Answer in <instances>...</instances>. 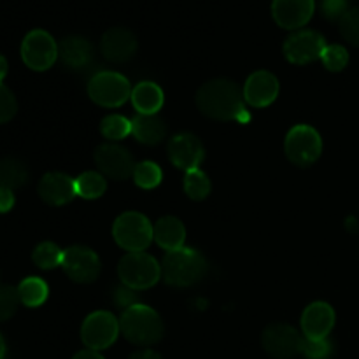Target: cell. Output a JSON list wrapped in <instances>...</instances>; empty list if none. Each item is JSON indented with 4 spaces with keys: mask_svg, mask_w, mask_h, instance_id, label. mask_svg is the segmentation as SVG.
I'll return each instance as SVG.
<instances>
[{
    "mask_svg": "<svg viewBox=\"0 0 359 359\" xmlns=\"http://www.w3.org/2000/svg\"><path fill=\"white\" fill-rule=\"evenodd\" d=\"M284 153L297 167H311L321 158L323 139L311 125H297L287 132Z\"/></svg>",
    "mask_w": 359,
    "mask_h": 359,
    "instance_id": "obj_6",
    "label": "cell"
},
{
    "mask_svg": "<svg viewBox=\"0 0 359 359\" xmlns=\"http://www.w3.org/2000/svg\"><path fill=\"white\" fill-rule=\"evenodd\" d=\"M339 28L342 37L349 44L359 48V6L351 7L346 13V16L339 21Z\"/></svg>",
    "mask_w": 359,
    "mask_h": 359,
    "instance_id": "obj_32",
    "label": "cell"
},
{
    "mask_svg": "<svg viewBox=\"0 0 359 359\" xmlns=\"http://www.w3.org/2000/svg\"><path fill=\"white\" fill-rule=\"evenodd\" d=\"M119 330L130 344L140 347L154 346L165 333L160 314L142 304H135L123 311L119 318Z\"/></svg>",
    "mask_w": 359,
    "mask_h": 359,
    "instance_id": "obj_3",
    "label": "cell"
},
{
    "mask_svg": "<svg viewBox=\"0 0 359 359\" xmlns=\"http://www.w3.org/2000/svg\"><path fill=\"white\" fill-rule=\"evenodd\" d=\"M119 319H116L111 312L97 311L88 316L81 326V340L91 351L109 349L119 337Z\"/></svg>",
    "mask_w": 359,
    "mask_h": 359,
    "instance_id": "obj_9",
    "label": "cell"
},
{
    "mask_svg": "<svg viewBox=\"0 0 359 359\" xmlns=\"http://www.w3.org/2000/svg\"><path fill=\"white\" fill-rule=\"evenodd\" d=\"M209 265L196 249L181 248L165 255L161 262V277L172 287H191L205 277Z\"/></svg>",
    "mask_w": 359,
    "mask_h": 359,
    "instance_id": "obj_2",
    "label": "cell"
},
{
    "mask_svg": "<svg viewBox=\"0 0 359 359\" xmlns=\"http://www.w3.org/2000/svg\"><path fill=\"white\" fill-rule=\"evenodd\" d=\"M72 359H105L102 356L98 351H91V349H84V351H79V353L76 354Z\"/></svg>",
    "mask_w": 359,
    "mask_h": 359,
    "instance_id": "obj_39",
    "label": "cell"
},
{
    "mask_svg": "<svg viewBox=\"0 0 359 359\" xmlns=\"http://www.w3.org/2000/svg\"><path fill=\"white\" fill-rule=\"evenodd\" d=\"M100 132L111 142L116 140H123L132 133V119L125 118L119 114H111L107 118L102 119L100 123Z\"/></svg>",
    "mask_w": 359,
    "mask_h": 359,
    "instance_id": "obj_29",
    "label": "cell"
},
{
    "mask_svg": "<svg viewBox=\"0 0 359 359\" xmlns=\"http://www.w3.org/2000/svg\"><path fill=\"white\" fill-rule=\"evenodd\" d=\"M132 104L139 114H158L163 107V90L153 81H142L132 90Z\"/></svg>",
    "mask_w": 359,
    "mask_h": 359,
    "instance_id": "obj_23",
    "label": "cell"
},
{
    "mask_svg": "<svg viewBox=\"0 0 359 359\" xmlns=\"http://www.w3.org/2000/svg\"><path fill=\"white\" fill-rule=\"evenodd\" d=\"M112 237L125 251L142 252L154 241L153 224L140 212H123L112 224Z\"/></svg>",
    "mask_w": 359,
    "mask_h": 359,
    "instance_id": "obj_4",
    "label": "cell"
},
{
    "mask_svg": "<svg viewBox=\"0 0 359 359\" xmlns=\"http://www.w3.org/2000/svg\"><path fill=\"white\" fill-rule=\"evenodd\" d=\"M182 188H184V193L188 195V198L200 202V200H205L210 195L212 184H210V179L207 177L205 172L196 168V170L186 172Z\"/></svg>",
    "mask_w": 359,
    "mask_h": 359,
    "instance_id": "obj_27",
    "label": "cell"
},
{
    "mask_svg": "<svg viewBox=\"0 0 359 359\" xmlns=\"http://www.w3.org/2000/svg\"><path fill=\"white\" fill-rule=\"evenodd\" d=\"M32 259L35 265L42 270H53L56 266H62L63 251L55 242H42L32 252Z\"/></svg>",
    "mask_w": 359,
    "mask_h": 359,
    "instance_id": "obj_28",
    "label": "cell"
},
{
    "mask_svg": "<svg viewBox=\"0 0 359 359\" xmlns=\"http://www.w3.org/2000/svg\"><path fill=\"white\" fill-rule=\"evenodd\" d=\"M58 58L70 69H84L93 58V46L88 39L70 35L58 44Z\"/></svg>",
    "mask_w": 359,
    "mask_h": 359,
    "instance_id": "obj_20",
    "label": "cell"
},
{
    "mask_svg": "<svg viewBox=\"0 0 359 359\" xmlns=\"http://www.w3.org/2000/svg\"><path fill=\"white\" fill-rule=\"evenodd\" d=\"M139 42L128 28L116 27L104 34L100 41V51L111 63H125L135 56Z\"/></svg>",
    "mask_w": 359,
    "mask_h": 359,
    "instance_id": "obj_18",
    "label": "cell"
},
{
    "mask_svg": "<svg viewBox=\"0 0 359 359\" xmlns=\"http://www.w3.org/2000/svg\"><path fill=\"white\" fill-rule=\"evenodd\" d=\"M107 189V181L100 172H84L76 179V193L77 196L86 200L100 198Z\"/></svg>",
    "mask_w": 359,
    "mask_h": 359,
    "instance_id": "obj_26",
    "label": "cell"
},
{
    "mask_svg": "<svg viewBox=\"0 0 359 359\" xmlns=\"http://www.w3.org/2000/svg\"><path fill=\"white\" fill-rule=\"evenodd\" d=\"M18 111V102L16 97L13 95V91L9 90L7 86H4L0 83V125L2 123L11 121V119L16 116Z\"/></svg>",
    "mask_w": 359,
    "mask_h": 359,
    "instance_id": "obj_34",
    "label": "cell"
},
{
    "mask_svg": "<svg viewBox=\"0 0 359 359\" xmlns=\"http://www.w3.org/2000/svg\"><path fill=\"white\" fill-rule=\"evenodd\" d=\"M196 107L203 116L216 121L248 123L251 119L245 111L244 93L230 79H212L196 91Z\"/></svg>",
    "mask_w": 359,
    "mask_h": 359,
    "instance_id": "obj_1",
    "label": "cell"
},
{
    "mask_svg": "<svg viewBox=\"0 0 359 359\" xmlns=\"http://www.w3.org/2000/svg\"><path fill=\"white\" fill-rule=\"evenodd\" d=\"M18 293H20L21 304L27 307H41L46 300H48L49 287L41 277H27L18 286Z\"/></svg>",
    "mask_w": 359,
    "mask_h": 359,
    "instance_id": "obj_25",
    "label": "cell"
},
{
    "mask_svg": "<svg viewBox=\"0 0 359 359\" xmlns=\"http://www.w3.org/2000/svg\"><path fill=\"white\" fill-rule=\"evenodd\" d=\"M321 62L325 65V69H328L330 72H340L349 63V53H347V49L344 46L330 44L323 51Z\"/></svg>",
    "mask_w": 359,
    "mask_h": 359,
    "instance_id": "obj_31",
    "label": "cell"
},
{
    "mask_svg": "<svg viewBox=\"0 0 359 359\" xmlns=\"http://www.w3.org/2000/svg\"><path fill=\"white\" fill-rule=\"evenodd\" d=\"M323 14L332 21H340L346 16L349 7V0H323Z\"/></svg>",
    "mask_w": 359,
    "mask_h": 359,
    "instance_id": "obj_36",
    "label": "cell"
},
{
    "mask_svg": "<svg viewBox=\"0 0 359 359\" xmlns=\"http://www.w3.org/2000/svg\"><path fill=\"white\" fill-rule=\"evenodd\" d=\"M326 41L316 30H297L284 41L283 53L286 60L293 65H307L321 60L326 49Z\"/></svg>",
    "mask_w": 359,
    "mask_h": 359,
    "instance_id": "obj_13",
    "label": "cell"
},
{
    "mask_svg": "<svg viewBox=\"0 0 359 359\" xmlns=\"http://www.w3.org/2000/svg\"><path fill=\"white\" fill-rule=\"evenodd\" d=\"M121 283L133 291L153 287L161 279V265L147 252H126L118 265Z\"/></svg>",
    "mask_w": 359,
    "mask_h": 359,
    "instance_id": "obj_5",
    "label": "cell"
},
{
    "mask_svg": "<svg viewBox=\"0 0 359 359\" xmlns=\"http://www.w3.org/2000/svg\"><path fill=\"white\" fill-rule=\"evenodd\" d=\"M28 170L16 158H4L0 160V188H7L11 191L20 189L27 184Z\"/></svg>",
    "mask_w": 359,
    "mask_h": 359,
    "instance_id": "obj_24",
    "label": "cell"
},
{
    "mask_svg": "<svg viewBox=\"0 0 359 359\" xmlns=\"http://www.w3.org/2000/svg\"><path fill=\"white\" fill-rule=\"evenodd\" d=\"M161 179H163L161 168L158 167L154 161H140V163H137L135 172H133V181H135V184L139 186V188H156L161 182Z\"/></svg>",
    "mask_w": 359,
    "mask_h": 359,
    "instance_id": "obj_30",
    "label": "cell"
},
{
    "mask_svg": "<svg viewBox=\"0 0 359 359\" xmlns=\"http://www.w3.org/2000/svg\"><path fill=\"white\" fill-rule=\"evenodd\" d=\"M39 196L48 205H67V203H70L77 196L76 179L63 174V172H49L39 182Z\"/></svg>",
    "mask_w": 359,
    "mask_h": 359,
    "instance_id": "obj_19",
    "label": "cell"
},
{
    "mask_svg": "<svg viewBox=\"0 0 359 359\" xmlns=\"http://www.w3.org/2000/svg\"><path fill=\"white\" fill-rule=\"evenodd\" d=\"M6 356V342H4V337L0 335V359Z\"/></svg>",
    "mask_w": 359,
    "mask_h": 359,
    "instance_id": "obj_41",
    "label": "cell"
},
{
    "mask_svg": "<svg viewBox=\"0 0 359 359\" xmlns=\"http://www.w3.org/2000/svg\"><path fill=\"white\" fill-rule=\"evenodd\" d=\"M154 242L165 249L167 252L175 251V249L184 248L186 241V228L181 219L174 216H165L154 223L153 226Z\"/></svg>",
    "mask_w": 359,
    "mask_h": 359,
    "instance_id": "obj_21",
    "label": "cell"
},
{
    "mask_svg": "<svg viewBox=\"0 0 359 359\" xmlns=\"http://www.w3.org/2000/svg\"><path fill=\"white\" fill-rule=\"evenodd\" d=\"M6 76H7V60L0 55V83H2V79Z\"/></svg>",
    "mask_w": 359,
    "mask_h": 359,
    "instance_id": "obj_40",
    "label": "cell"
},
{
    "mask_svg": "<svg viewBox=\"0 0 359 359\" xmlns=\"http://www.w3.org/2000/svg\"><path fill=\"white\" fill-rule=\"evenodd\" d=\"M262 346L273 359H294L304 354L305 337L294 326L273 323L262 333Z\"/></svg>",
    "mask_w": 359,
    "mask_h": 359,
    "instance_id": "obj_8",
    "label": "cell"
},
{
    "mask_svg": "<svg viewBox=\"0 0 359 359\" xmlns=\"http://www.w3.org/2000/svg\"><path fill=\"white\" fill-rule=\"evenodd\" d=\"M21 58L28 69L44 72L58 60V44L46 30H32L21 42Z\"/></svg>",
    "mask_w": 359,
    "mask_h": 359,
    "instance_id": "obj_10",
    "label": "cell"
},
{
    "mask_svg": "<svg viewBox=\"0 0 359 359\" xmlns=\"http://www.w3.org/2000/svg\"><path fill=\"white\" fill-rule=\"evenodd\" d=\"M14 205V195L11 189L0 188V212H9Z\"/></svg>",
    "mask_w": 359,
    "mask_h": 359,
    "instance_id": "obj_37",
    "label": "cell"
},
{
    "mask_svg": "<svg viewBox=\"0 0 359 359\" xmlns=\"http://www.w3.org/2000/svg\"><path fill=\"white\" fill-rule=\"evenodd\" d=\"M132 135L146 146H156L167 135V123L158 114H137L132 119Z\"/></svg>",
    "mask_w": 359,
    "mask_h": 359,
    "instance_id": "obj_22",
    "label": "cell"
},
{
    "mask_svg": "<svg viewBox=\"0 0 359 359\" xmlns=\"http://www.w3.org/2000/svg\"><path fill=\"white\" fill-rule=\"evenodd\" d=\"M95 163L104 177L114 179V181H125L133 177L135 172V160L126 147L119 144H102L95 149Z\"/></svg>",
    "mask_w": 359,
    "mask_h": 359,
    "instance_id": "obj_12",
    "label": "cell"
},
{
    "mask_svg": "<svg viewBox=\"0 0 359 359\" xmlns=\"http://www.w3.org/2000/svg\"><path fill=\"white\" fill-rule=\"evenodd\" d=\"M316 0H273L272 16L284 30H300L314 16Z\"/></svg>",
    "mask_w": 359,
    "mask_h": 359,
    "instance_id": "obj_16",
    "label": "cell"
},
{
    "mask_svg": "<svg viewBox=\"0 0 359 359\" xmlns=\"http://www.w3.org/2000/svg\"><path fill=\"white\" fill-rule=\"evenodd\" d=\"M20 293L18 287L13 286H0V323L9 321L16 314L20 307Z\"/></svg>",
    "mask_w": 359,
    "mask_h": 359,
    "instance_id": "obj_33",
    "label": "cell"
},
{
    "mask_svg": "<svg viewBox=\"0 0 359 359\" xmlns=\"http://www.w3.org/2000/svg\"><path fill=\"white\" fill-rule=\"evenodd\" d=\"M335 311L326 302H314L302 314V333L307 340H325L335 326Z\"/></svg>",
    "mask_w": 359,
    "mask_h": 359,
    "instance_id": "obj_17",
    "label": "cell"
},
{
    "mask_svg": "<svg viewBox=\"0 0 359 359\" xmlns=\"http://www.w3.org/2000/svg\"><path fill=\"white\" fill-rule=\"evenodd\" d=\"M88 95L100 107H121L132 97V86L125 76L112 70L95 74L88 83Z\"/></svg>",
    "mask_w": 359,
    "mask_h": 359,
    "instance_id": "obj_7",
    "label": "cell"
},
{
    "mask_svg": "<svg viewBox=\"0 0 359 359\" xmlns=\"http://www.w3.org/2000/svg\"><path fill=\"white\" fill-rule=\"evenodd\" d=\"M167 154L170 163L174 165L179 170H196L200 167V163L203 161V151L202 142L196 135L193 133H177V135L172 137L168 140L167 146Z\"/></svg>",
    "mask_w": 359,
    "mask_h": 359,
    "instance_id": "obj_14",
    "label": "cell"
},
{
    "mask_svg": "<svg viewBox=\"0 0 359 359\" xmlns=\"http://www.w3.org/2000/svg\"><path fill=\"white\" fill-rule=\"evenodd\" d=\"M333 354V346L328 339L307 340L305 339L304 356L307 359H330Z\"/></svg>",
    "mask_w": 359,
    "mask_h": 359,
    "instance_id": "obj_35",
    "label": "cell"
},
{
    "mask_svg": "<svg viewBox=\"0 0 359 359\" xmlns=\"http://www.w3.org/2000/svg\"><path fill=\"white\" fill-rule=\"evenodd\" d=\"M128 359H163V358H161L160 354L153 349H142V351H137V353H133Z\"/></svg>",
    "mask_w": 359,
    "mask_h": 359,
    "instance_id": "obj_38",
    "label": "cell"
},
{
    "mask_svg": "<svg viewBox=\"0 0 359 359\" xmlns=\"http://www.w3.org/2000/svg\"><path fill=\"white\" fill-rule=\"evenodd\" d=\"M280 84L279 79L269 70H256L248 77L244 84V100L251 107L262 109L269 107L270 104L277 100L279 97Z\"/></svg>",
    "mask_w": 359,
    "mask_h": 359,
    "instance_id": "obj_15",
    "label": "cell"
},
{
    "mask_svg": "<svg viewBox=\"0 0 359 359\" xmlns=\"http://www.w3.org/2000/svg\"><path fill=\"white\" fill-rule=\"evenodd\" d=\"M62 269L74 283L90 284L100 276L102 263L93 249L86 245H72L63 251Z\"/></svg>",
    "mask_w": 359,
    "mask_h": 359,
    "instance_id": "obj_11",
    "label": "cell"
}]
</instances>
